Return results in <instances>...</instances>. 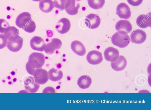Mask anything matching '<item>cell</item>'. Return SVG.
<instances>
[{"mask_svg":"<svg viewBox=\"0 0 151 110\" xmlns=\"http://www.w3.org/2000/svg\"><path fill=\"white\" fill-rule=\"evenodd\" d=\"M45 62L44 55L42 53L34 52L29 56L28 61L26 65L27 72L32 75L35 70L41 68L44 65Z\"/></svg>","mask_w":151,"mask_h":110,"instance_id":"cell-1","label":"cell"},{"mask_svg":"<svg viewBox=\"0 0 151 110\" xmlns=\"http://www.w3.org/2000/svg\"><path fill=\"white\" fill-rule=\"evenodd\" d=\"M111 40L114 45L120 48H124L127 46L130 40L128 35L122 34L116 32L112 35Z\"/></svg>","mask_w":151,"mask_h":110,"instance_id":"cell-2","label":"cell"},{"mask_svg":"<svg viewBox=\"0 0 151 110\" xmlns=\"http://www.w3.org/2000/svg\"><path fill=\"white\" fill-rule=\"evenodd\" d=\"M35 82L39 84H43L46 83L49 79L48 72L41 68L36 69L32 75Z\"/></svg>","mask_w":151,"mask_h":110,"instance_id":"cell-3","label":"cell"},{"mask_svg":"<svg viewBox=\"0 0 151 110\" xmlns=\"http://www.w3.org/2000/svg\"><path fill=\"white\" fill-rule=\"evenodd\" d=\"M32 21L30 14L24 12L21 13L17 17L16 24L20 28L23 29Z\"/></svg>","mask_w":151,"mask_h":110,"instance_id":"cell-4","label":"cell"},{"mask_svg":"<svg viewBox=\"0 0 151 110\" xmlns=\"http://www.w3.org/2000/svg\"><path fill=\"white\" fill-rule=\"evenodd\" d=\"M23 43L22 38L18 35L16 36L11 40L7 41L6 46L11 51L17 52L21 49Z\"/></svg>","mask_w":151,"mask_h":110,"instance_id":"cell-5","label":"cell"},{"mask_svg":"<svg viewBox=\"0 0 151 110\" xmlns=\"http://www.w3.org/2000/svg\"><path fill=\"white\" fill-rule=\"evenodd\" d=\"M115 28L118 33L120 34H127L131 32L132 26L129 21L121 20L116 23Z\"/></svg>","mask_w":151,"mask_h":110,"instance_id":"cell-6","label":"cell"},{"mask_svg":"<svg viewBox=\"0 0 151 110\" xmlns=\"http://www.w3.org/2000/svg\"><path fill=\"white\" fill-rule=\"evenodd\" d=\"M85 23L89 28L94 29L99 27L100 24L101 19L96 14H90L86 17Z\"/></svg>","mask_w":151,"mask_h":110,"instance_id":"cell-7","label":"cell"},{"mask_svg":"<svg viewBox=\"0 0 151 110\" xmlns=\"http://www.w3.org/2000/svg\"><path fill=\"white\" fill-rule=\"evenodd\" d=\"M116 14L121 18L129 19L131 16V12L128 6L124 3L119 4L117 6Z\"/></svg>","mask_w":151,"mask_h":110,"instance_id":"cell-8","label":"cell"},{"mask_svg":"<svg viewBox=\"0 0 151 110\" xmlns=\"http://www.w3.org/2000/svg\"><path fill=\"white\" fill-rule=\"evenodd\" d=\"M86 59L88 62L92 65L99 64L103 60L102 53L96 50L90 51L87 55Z\"/></svg>","mask_w":151,"mask_h":110,"instance_id":"cell-9","label":"cell"},{"mask_svg":"<svg viewBox=\"0 0 151 110\" xmlns=\"http://www.w3.org/2000/svg\"><path fill=\"white\" fill-rule=\"evenodd\" d=\"M62 45L61 40L57 38L52 39L50 42L46 45L44 49L45 53L48 54H51L54 53L55 51L59 49Z\"/></svg>","mask_w":151,"mask_h":110,"instance_id":"cell-10","label":"cell"},{"mask_svg":"<svg viewBox=\"0 0 151 110\" xmlns=\"http://www.w3.org/2000/svg\"><path fill=\"white\" fill-rule=\"evenodd\" d=\"M147 35L146 33L140 29L133 30L130 35L131 41L136 44H141L146 40Z\"/></svg>","mask_w":151,"mask_h":110,"instance_id":"cell-11","label":"cell"},{"mask_svg":"<svg viewBox=\"0 0 151 110\" xmlns=\"http://www.w3.org/2000/svg\"><path fill=\"white\" fill-rule=\"evenodd\" d=\"M104 55L106 60L113 62L118 59L119 57V52L117 49L113 47H109L105 50Z\"/></svg>","mask_w":151,"mask_h":110,"instance_id":"cell-12","label":"cell"},{"mask_svg":"<svg viewBox=\"0 0 151 110\" xmlns=\"http://www.w3.org/2000/svg\"><path fill=\"white\" fill-rule=\"evenodd\" d=\"M31 48L34 50L42 52L45 49L46 44L44 40L39 36H34L30 42Z\"/></svg>","mask_w":151,"mask_h":110,"instance_id":"cell-13","label":"cell"},{"mask_svg":"<svg viewBox=\"0 0 151 110\" xmlns=\"http://www.w3.org/2000/svg\"><path fill=\"white\" fill-rule=\"evenodd\" d=\"M70 26V23L69 20L66 18H63L57 23L55 28L58 32L64 34L69 31Z\"/></svg>","mask_w":151,"mask_h":110,"instance_id":"cell-14","label":"cell"},{"mask_svg":"<svg viewBox=\"0 0 151 110\" xmlns=\"http://www.w3.org/2000/svg\"><path fill=\"white\" fill-rule=\"evenodd\" d=\"M138 26L142 28H146L151 25L150 12L147 14H141L139 16L136 20Z\"/></svg>","mask_w":151,"mask_h":110,"instance_id":"cell-15","label":"cell"},{"mask_svg":"<svg viewBox=\"0 0 151 110\" xmlns=\"http://www.w3.org/2000/svg\"><path fill=\"white\" fill-rule=\"evenodd\" d=\"M25 89L29 92L34 93L36 92L39 89L40 86L35 83L34 79L31 76L27 78L24 81Z\"/></svg>","mask_w":151,"mask_h":110,"instance_id":"cell-16","label":"cell"},{"mask_svg":"<svg viewBox=\"0 0 151 110\" xmlns=\"http://www.w3.org/2000/svg\"><path fill=\"white\" fill-rule=\"evenodd\" d=\"M80 6L79 3L76 0H68L65 9L69 14L74 15L78 13Z\"/></svg>","mask_w":151,"mask_h":110,"instance_id":"cell-17","label":"cell"},{"mask_svg":"<svg viewBox=\"0 0 151 110\" xmlns=\"http://www.w3.org/2000/svg\"><path fill=\"white\" fill-rule=\"evenodd\" d=\"M71 47L73 51L79 56H83L86 53L84 46L79 41L74 40L72 42L71 44Z\"/></svg>","mask_w":151,"mask_h":110,"instance_id":"cell-18","label":"cell"},{"mask_svg":"<svg viewBox=\"0 0 151 110\" xmlns=\"http://www.w3.org/2000/svg\"><path fill=\"white\" fill-rule=\"evenodd\" d=\"M111 65L112 68L115 70L121 71L124 69L126 66L127 60L124 56L120 55L116 61L111 62Z\"/></svg>","mask_w":151,"mask_h":110,"instance_id":"cell-19","label":"cell"},{"mask_svg":"<svg viewBox=\"0 0 151 110\" xmlns=\"http://www.w3.org/2000/svg\"><path fill=\"white\" fill-rule=\"evenodd\" d=\"M40 10L45 13H48L51 11L54 8L53 1L52 0H42L39 4Z\"/></svg>","mask_w":151,"mask_h":110,"instance_id":"cell-20","label":"cell"},{"mask_svg":"<svg viewBox=\"0 0 151 110\" xmlns=\"http://www.w3.org/2000/svg\"><path fill=\"white\" fill-rule=\"evenodd\" d=\"M92 83L91 78L87 75H83L78 79L77 84L79 87L85 89L89 87Z\"/></svg>","mask_w":151,"mask_h":110,"instance_id":"cell-21","label":"cell"},{"mask_svg":"<svg viewBox=\"0 0 151 110\" xmlns=\"http://www.w3.org/2000/svg\"><path fill=\"white\" fill-rule=\"evenodd\" d=\"M49 78L53 81L60 80L63 77V73L60 70L54 68L51 69L48 72Z\"/></svg>","mask_w":151,"mask_h":110,"instance_id":"cell-22","label":"cell"},{"mask_svg":"<svg viewBox=\"0 0 151 110\" xmlns=\"http://www.w3.org/2000/svg\"><path fill=\"white\" fill-rule=\"evenodd\" d=\"M19 30L16 27L9 26L6 29L4 33L7 41H9L19 35Z\"/></svg>","mask_w":151,"mask_h":110,"instance_id":"cell-23","label":"cell"},{"mask_svg":"<svg viewBox=\"0 0 151 110\" xmlns=\"http://www.w3.org/2000/svg\"><path fill=\"white\" fill-rule=\"evenodd\" d=\"M88 4L91 8L98 9L101 8L104 5L105 0H88Z\"/></svg>","mask_w":151,"mask_h":110,"instance_id":"cell-24","label":"cell"},{"mask_svg":"<svg viewBox=\"0 0 151 110\" xmlns=\"http://www.w3.org/2000/svg\"><path fill=\"white\" fill-rule=\"evenodd\" d=\"M67 0H54L53 1L54 7L61 10L64 9V6Z\"/></svg>","mask_w":151,"mask_h":110,"instance_id":"cell-25","label":"cell"},{"mask_svg":"<svg viewBox=\"0 0 151 110\" xmlns=\"http://www.w3.org/2000/svg\"><path fill=\"white\" fill-rule=\"evenodd\" d=\"M9 26L8 22L3 19H0V32L4 33L6 29Z\"/></svg>","mask_w":151,"mask_h":110,"instance_id":"cell-26","label":"cell"},{"mask_svg":"<svg viewBox=\"0 0 151 110\" xmlns=\"http://www.w3.org/2000/svg\"><path fill=\"white\" fill-rule=\"evenodd\" d=\"M7 39L3 34L0 35V49L4 47L6 45Z\"/></svg>","mask_w":151,"mask_h":110,"instance_id":"cell-27","label":"cell"},{"mask_svg":"<svg viewBox=\"0 0 151 110\" xmlns=\"http://www.w3.org/2000/svg\"><path fill=\"white\" fill-rule=\"evenodd\" d=\"M143 0H127L128 3L131 5L137 6L140 5Z\"/></svg>","mask_w":151,"mask_h":110,"instance_id":"cell-28","label":"cell"},{"mask_svg":"<svg viewBox=\"0 0 151 110\" xmlns=\"http://www.w3.org/2000/svg\"><path fill=\"white\" fill-rule=\"evenodd\" d=\"M55 93V89L51 87H48L44 89L43 91V93Z\"/></svg>","mask_w":151,"mask_h":110,"instance_id":"cell-29","label":"cell"},{"mask_svg":"<svg viewBox=\"0 0 151 110\" xmlns=\"http://www.w3.org/2000/svg\"><path fill=\"white\" fill-rule=\"evenodd\" d=\"M33 1H41L42 0H32Z\"/></svg>","mask_w":151,"mask_h":110,"instance_id":"cell-30","label":"cell"}]
</instances>
